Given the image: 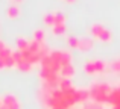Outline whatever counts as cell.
Wrapping results in <instances>:
<instances>
[{
  "label": "cell",
  "instance_id": "cell-1",
  "mask_svg": "<svg viewBox=\"0 0 120 109\" xmlns=\"http://www.w3.org/2000/svg\"><path fill=\"white\" fill-rule=\"evenodd\" d=\"M112 86L108 85L106 82H94L93 85L88 88L90 92V100L96 102V103H108V98L112 92Z\"/></svg>",
  "mask_w": 120,
  "mask_h": 109
},
{
  "label": "cell",
  "instance_id": "cell-2",
  "mask_svg": "<svg viewBox=\"0 0 120 109\" xmlns=\"http://www.w3.org/2000/svg\"><path fill=\"white\" fill-rule=\"evenodd\" d=\"M90 33H91V36H93L94 39H97V41H100V42H109L112 39L111 30H109L108 27H105L102 23H94V24H91Z\"/></svg>",
  "mask_w": 120,
  "mask_h": 109
},
{
  "label": "cell",
  "instance_id": "cell-3",
  "mask_svg": "<svg viewBox=\"0 0 120 109\" xmlns=\"http://www.w3.org/2000/svg\"><path fill=\"white\" fill-rule=\"evenodd\" d=\"M105 68H106V62L103 61V59H90L88 62H85V64H84L82 70H84V73L93 76V74L103 73Z\"/></svg>",
  "mask_w": 120,
  "mask_h": 109
},
{
  "label": "cell",
  "instance_id": "cell-4",
  "mask_svg": "<svg viewBox=\"0 0 120 109\" xmlns=\"http://www.w3.org/2000/svg\"><path fill=\"white\" fill-rule=\"evenodd\" d=\"M15 67V56L14 52L8 47V46H3L0 49V70L3 68H11Z\"/></svg>",
  "mask_w": 120,
  "mask_h": 109
},
{
  "label": "cell",
  "instance_id": "cell-5",
  "mask_svg": "<svg viewBox=\"0 0 120 109\" xmlns=\"http://www.w3.org/2000/svg\"><path fill=\"white\" fill-rule=\"evenodd\" d=\"M0 109H21V103L14 94H5L0 97Z\"/></svg>",
  "mask_w": 120,
  "mask_h": 109
},
{
  "label": "cell",
  "instance_id": "cell-6",
  "mask_svg": "<svg viewBox=\"0 0 120 109\" xmlns=\"http://www.w3.org/2000/svg\"><path fill=\"white\" fill-rule=\"evenodd\" d=\"M93 47H94V39L93 38H88V36H85V38H79V46H78V50L88 52V50H91Z\"/></svg>",
  "mask_w": 120,
  "mask_h": 109
},
{
  "label": "cell",
  "instance_id": "cell-7",
  "mask_svg": "<svg viewBox=\"0 0 120 109\" xmlns=\"http://www.w3.org/2000/svg\"><path fill=\"white\" fill-rule=\"evenodd\" d=\"M75 65L73 64H67V65H64V67H62V70H61V74H59V76H61V79H67V80H70L71 77L75 76Z\"/></svg>",
  "mask_w": 120,
  "mask_h": 109
},
{
  "label": "cell",
  "instance_id": "cell-8",
  "mask_svg": "<svg viewBox=\"0 0 120 109\" xmlns=\"http://www.w3.org/2000/svg\"><path fill=\"white\" fill-rule=\"evenodd\" d=\"M6 15H8L9 18H12V20H15V18H18L21 15V9L18 5H15V3H12V5L8 6V9H6Z\"/></svg>",
  "mask_w": 120,
  "mask_h": 109
},
{
  "label": "cell",
  "instance_id": "cell-9",
  "mask_svg": "<svg viewBox=\"0 0 120 109\" xmlns=\"http://www.w3.org/2000/svg\"><path fill=\"white\" fill-rule=\"evenodd\" d=\"M108 105H111V106H119L120 105V86L112 89L111 95L108 98Z\"/></svg>",
  "mask_w": 120,
  "mask_h": 109
},
{
  "label": "cell",
  "instance_id": "cell-10",
  "mask_svg": "<svg viewBox=\"0 0 120 109\" xmlns=\"http://www.w3.org/2000/svg\"><path fill=\"white\" fill-rule=\"evenodd\" d=\"M43 23L46 24L47 27H50V29H52L53 24H55V11H53V12H46V14H44V17H43Z\"/></svg>",
  "mask_w": 120,
  "mask_h": 109
},
{
  "label": "cell",
  "instance_id": "cell-11",
  "mask_svg": "<svg viewBox=\"0 0 120 109\" xmlns=\"http://www.w3.org/2000/svg\"><path fill=\"white\" fill-rule=\"evenodd\" d=\"M32 36H34V41L44 42V39H46V32H44L43 29H35L34 33H32Z\"/></svg>",
  "mask_w": 120,
  "mask_h": 109
},
{
  "label": "cell",
  "instance_id": "cell-12",
  "mask_svg": "<svg viewBox=\"0 0 120 109\" xmlns=\"http://www.w3.org/2000/svg\"><path fill=\"white\" fill-rule=\"evenodd\" d=\"M65 30H67V24H55V26L52 27V33L56 36L59 35H64Z\"/></svg>",
  "mask_w": 120,
  "mask_h": 109
},
{
  "label": "cell",
  "instance_id": "cell-13",
  "mask_svg": "<svg viewBox=\"0 0 120 109\" xmlns=\"http://www.w3.org/2000/svg\"><path fill=\"white\" fill-rule=\"evenodd\" d=\"M82 109H105V106L102 103H96L93 100H88L87 103L82 105Z\"/></svg>",
  "mask_w": 120,
  "mask_h": 109
},
{
  "label": "cell",
  "instance_id": "cell-14",
  "mask_svg": "<svg viewBox=\"0 0 120 109\" xmlns=\"http://www.w3.org/2000/svg\"><path fill=\"white\" fill-rule=\"evenodd\" d=\"M67 46H68V49H78L79 38L78 36H67Z\"/></svg>",
  "mask_w": 120,
  "mask_h": 109
},
{
  "label": "cell",
  "instance_id": "cell-15",
  "mask_svg": "<svg viewBox=\"0 0 120 109\" xmlns=\"http://www.w3.org/2000/svg\"><path fill=\"white\" fill-rule=\"evenodd\" d=\"M109 68H111L114 73H119V74H120V58L116 59V61H112L111 65H109Z\"/></svg>",
  "mask_w": 120,
  "mask_h": 109
},
{
  "label": "cell",
  "instance_id": "cell-16",
  "mask_svg": "<svg viewBox=\"0 0 120 109\" xmlns=\"http://www.w3.org/2000/svg\"><path fill=\"white\" fill-rule=\"evenodd\" d=\"M64 2H67V3H75L76 0H64Z\"/></svg>",
  "mask_w": 120,
  "mask_h": 109
},
{
  "label": "cell",
  "instance_id": "cell-17",
  "mask_svg": "<svg viewBox=\"0 0 120 109\" xmlns=\"http://www.w3.org/2000/svg\"><path fill=\"white\" fill-rule=\"evenodd\" d=\"M21 2H24V0H14V3L17 5V3H21Z\"/></svg>",
  "mask_w": 120,
  "mask_h": 109
},
{
  "label": "cell",
  "instance_id": "cell-18",
  "mask_svg": "<svg viewBox=\"0 0 120 109\" xmlns=\"http://www.w3.org/2000/svg\"><path fill=\"white\" fill-rule=\"evenodd\" d=\"M3 46H5V42H3V41H0V49H2Z\"/></svg>",
  "mask_w": 120,
  "mask_h": 109
},
{
  "label": "cell",
  "instance_id": "cell-19",
  "mask_svg": "<svg viewBox=\"0 0 120 109\" xmlns=\"http://www.w3.org/2000/svg\"><path fill=\"white\" fill-rule=\"evenodd\" d=\"M111 109H120V105H119V106H112Z\"/></svg>",
  "mask_w": 120,
  "mask_h": 109
},
{
  "label": "cell",
  "instance_id": "cell-20",
  "mask_svg": "<svg viewBox=\"0 0 120 109\" xmlns=\"http://www.w3.org/2000/svg\"><path fill=\"white\" fill-rule=\"evenodd\" d=\"M70 109H79V108H76V106H73V108H70Z\"/></svg>",
  "mask_w": 120,
  "mask_h": 109
}]
</instances>
